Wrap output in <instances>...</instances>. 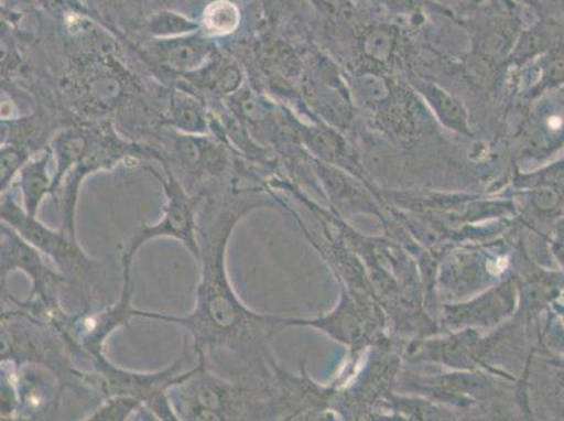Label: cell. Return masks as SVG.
Masks as SVG:
<instances>
[{
  "instance_id": "cell-1",
  "label": "cell",
  "mask_w": 564,
  "mask_h": 421,
  "mask_svg": "<svg viewBox=\"0 0 564 421\" xmlns=\"http://www.w3.org/2000/svg\"><path fill=\"white\" fill-rule=\"evenodd\" d=\"M235 195L229 203L219 204L218 214L208 224L198 225L203 276L192 315L177 317L132 310L131 316L186 327L194 338L193 348L199 361L230 381L250 384V378L263 366L267 317L254 315L236 296L225 270V250L236 224L259 204L246 197L238 202Z\"/></svg>"
},
{
  "instance_id": "cell-2",
  "label": "cell",
  "mask_w": 564,
  "mask_h": 421,
  "mask_svg": "<svg viewBox=\"0 0 564 421\" xmlns=\"http://www.w3.org/2000/svg\"><path fill=\"white\" fill-rule=\"evenodd\" d=\"M251 397L250 384L220 377L203 361L167 392L173 412L181 420H249L254 415Z\"/></svg>"
},
{
  "instance_id": "cell-3",
  "label": "cell",
  "mask_w": 564,
  "mask_h": 421,
  "mask_svg": "<svg viewBox=\"0 0 564 421\" xmlns=\"http://www.w3.org/2000/svg\"><path fill=\"white\" fill-rule=\"evenodd\" d=\"M2 220L17 229L34 248L47 253L63 270L65 280L74 281V287L79 289L80 294H84V300H89V298L94 300V292L96 295L99 294L97 292L100 282L99 263L87 258L84 250L80 249L76 236L65 233L64 229L61 233H54L44 227L35 217L20 207L17 198L13 199L8 194H4L2 198Z\"/></svg>"
},
{
  "instance_id": "cell-4",
  "label": "cell",
  "mask_w": 564,
  "mask_h": 421,
  "mask_svg": "<svg viewBox=\"0 0 564 421\" xmlns=\"http://www.w3.org/2000/svg\"><path fill=\"white\" fill-rule=\"evenodd\" d=\"M163 168H165L167 180L161 179L159 174L151 168L150 171L155 174L159 182H162L165 186L167 204L165 214L161 223L156 225H138L135 234H133L131 244L122 253V263L132 265L133 255L137 253L138 249L148 240L161 238V236H172L182 240L187 246L188 250L192 251L194 258L199 260L202 258V250H199L198 242V224L197 215L198 208L202 207L204 199H207L205 194H189L186 188L183 187L181 180L176 177L171 171V166L166 162L161 161Z\"/></svg>"
},
{
  "instance_id": "cell-5",
  "label": "cell",
  "mask_w": 564,
  "mask_h": 421,
  "mask_svg": "<svg viewBox=\"0 0 564 421\" xmlns=\"http://www.w3.org/2000/svg\"><path fill=\"white\" fill-rule=\"evenodd\" d=\"M22 269L33 281L32 313L41 320L53 322L63 315L58 304V291L66 280L47 269L37 248L23 238L10 225H2V284L7 285L10 271Z\"/></svg>"
},
{
  "instance_id": "cell-6",
  "label": "cell",
  "mask_w": 564,
  "mask_h": 421,
  "mask_svg": "<svg viewBox=\"0 0 564 421\" xmlns=\"http://www.w3.org/2000/svg\"><path fill=\"white\" fill-rule=\"evenodd\" d=\"M97 371L100 374L99 385L106 397L110 395H130V397L140 399L142 404L159 420H177L174 414L172 404L169 402V389L187 377L188 373L178 374V369L186 363V354L177 359L171 368L162 374H137L124 371V369L111 366L101 353L91 354Z\"/></svg>"
},
{
  "instance_id": "cell-7",
  "label": "cell",
  "mask_w": 564,
  "mask_h": 421,
  "mask_svg": "<svg viewBox=\"0 0 564 421\" xmlns=\"http://www.w3.org/2000/svg\"><path fill=\"white\" fill-rule=\"evenodd\" d=\"M50 153L37 161L25 163L20 173V188L23 193L25 213L35 217L39 205L45 195L51 194L53 180L48 176Z\"/></svg>"
},
{
  "instance_id": "cell-8",
  "label": "cell",
  "mask_w": 564,
  "mask_h": 421,
  "mask_svg": "<svg viewBox=\"0 0 564 421\" xmlns=\"http://www.w3.org/2000/svg\"><path fill=\"white\" fill-rule=\"evenodd\" d=\"M209 48L198 39H183L174 41L163 48V58L174 69L189 71L199 68L207 60Z\"/></svg>"
},
{
  "instance_id": "cell-9",
  "label": "cell",
  "mask_w": 564,
  "mask_h": 421,
  "mask_svg": "<svg viewBox=\"0 0 564 421\" xmlns=\"http://www.w3.org/2000/svg\"><path fill=\"white\" fill-rule=\"evenodd\" d=\"M240 13L235 4L218 0L209 4L204 13L205 32L213 35H227L238 29Z\"/></svg>"
},
{
  "instance_id": "cell-10",
  "label": "cell",
  "mask_w": 564,
  "mask_h": 421,
  "mask_svg": "<svg viewBox=\"0 0 564 421\" xmlns=\"http://www.w3.org/2000/svg\"><path fill=\"white\" fill-rule=\"evenodd\" d=\"M172 122L188 133H204L207 130L202 107L182 95H177L172 101Z\"/></svg>"
},
{
  "instance_id": "cell-11",
  "label": "cell",
  "mask_w": 564,
  "mask_h": 421,
  "mask_svg": "<svg viewBox=\"0 0 564 421\" xmlns=\"http://www.w3.org/2000/svg\"><path fill=\"white\" fill-rule=\"evenodd\" d=\"M141 406H143L141 400L130 397V395H110V397H107L106 402H102L99 408L91 413L89 420H127L132 413H135Z\"/></svg>"
},
{
  "instance_id": "cell-12",
  "label": "cell",
  "mask_w": 564,
  "mask_h": 421,
  "mask_svg": "<svg viewBox=\"0 0 564 421\" xmlns=\"http://www.w3.org/2000/svg\"><path fill=\"white\" fill-rule=\"evenodd\" d=\"M148 29L155 35L166 37V35H177L194 32L198 29V24L189 22L186 18L181 14L172 12H162L155 14L148 23Z\"/></svg>"
},
{
  "instance_id": "cell-13",
  "label": "cell",
  "mask_w": 564,
  "mask_h": 421,
  "mask_svg": "<svg viewBox=\"0 0 564 421\" xmlns=\"http://www.w3.org/2000/svg\"><path fill=\"white\" fill-rule=\"evenodd\" d=\"M91 94H94V97L97 101L102 102V105H107V102H110L112 100L117 99V96L120 95V85H118V82L112 78H100L97 79L91 86Z\"/></svg>"
}]
</instances>
